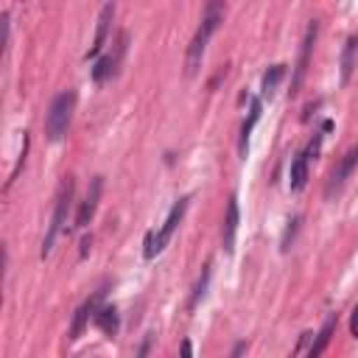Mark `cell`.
I'll list each match as a JSON object with an SVG mask.
<instances>
[{
	"label": "cell",
	"instance_id": "obj_1",
	"mask_svg": "<svg viewBox=\"0 0 358 358\" xmlns=\"http://www.w3.org/2000/svg\"><path fill=\"white\" fill-rule=\"evenodd\" d=\"M221 14H224V3H210V6L204 8L201 25H199V31L193 34V42H190V48H187V76H196V70H199V64H201V56H204V50H207V42H210L213 31H215L218 22H221Z\"/></svg>",
	"mask_w": 358,
	"mask_h": 358
},
{
	"label": "cell",
	"instance_id": "obj_2",
	"mask_svg": "<svg viewBox=\"0 0 358 358\" xmlns=\"http://www.w3.org/2000/svg\"><path fill=\"white\" fill-rule=\"evenodd\" d=\"M73 109H76V92L73 90H64L50 101L48 115H45V137L50 143H59L67 134L70 120H73Z\"/></svg>",
	"mask_w": 358,
	"mask_h": 358
},
{
	"label": "cell",
	"instance_id": "obj_3",
	"mask_svg": "<svg viewBox=\"0 0 358 358\" xmlns=\"http://www.w3.org/2000/svg\"><path fill=\"white\" fill-rule=\"evenodd\" d=\"M187 196H182V199H176L173 201V207H171V213H168V218L162 221V227L159 229H154V232H148L145 235V249H143V255H145V260H151V257H157L165 246H168V241H171V235L176 232V227H179V221L185 218V210H187Z\"/></svg>",
	"mask_w": 358,
	"mask_h": 358
},
{
	"label": "cell",
	"instance_id": "obj_4",
	"mask_svg": "<svg viewBox=\"0 0 358 358\" xmlns=\"http://www.w3.org/2000/svg\"><path fill=\"white\" fill-rule=\"evenodd\" d=\"M70 199H73V176H64L62 185H59V193H56V207H53V218H50V227L45 232V241H42V257L50 255L53 249V241L56 235L62 232L64 227V218H67V210H70Z\"/></svg>",
	"mask_w": 358,
	"mask_h": 358
},
{
	"label": "cell",
	"instance_id": "obj_5",
	"mask_svg": "<svg viewBox=\"0 0 358 358\" xmlns=\"http://www.w3.org/2000/svg\"><path fill=\"white\" fill-rule=\"evenodd\" d=\"M316 34H319V22L316 20H310V25H308V31H305V39H302V50H299V62H296V67H294V78H291V98L299 92V87H302V81H305V73H308V62H310V53H313V45H316Z\"/></svg>",
	"mask_w": 358,
	"mask_h": 358
},
{
	"label": "cell",
	"instance_id": "obj_6",
	"mask_svg": "<svg viewBox=\"0 0 358 358\" xmlns=\"http://www.w3.org/2000/svg\"><path fill=\"white\" fill-rule=\"evenodd\" d=\"M355 165H358V145H352V148L338 159V165L330 171V179H327V185H324V199H333V196L344 187V182H347V176L355 171Z\"/></svg>",
	"mask_w": 358,
	"mask_h": 358
},
{
	"label": "cell",
	"instance_id": "obj_7",
	"mask_svg": "<svg viewBox=\"0 0 358 358\" xmlns=\"http://www.w3.org/2000/svg\"><path fill=\"white\" fill-rule=\"evenodd\" d=\"M126 39H129V36L120 34L115 53H106V56H101V59L95 62V67H92V81H95V84H103L106 78H112V76L117 73V62H120V56H123V50H126Z\"/></svg>",
	"mask_w": 358,
	"mask_h": 358
},
{
	"label": "cell",
	"instance_id": "obj_8",
	"mask_svg": "<svg viewBox=\"0 0 358 358\" xmlns=\"http://www.w3.org/2000/svg\"><path fill=\"white\" fill-rule=\"evenodd\" d=\"M238 221H241V210H238V196L232 193L227 201V213H224V227H221V243L224 252L232 255L235 249V235H238Z\"/></svg>",
	"mask_w": 358,
	"mask_h": 358
},
{
	"label": "cell",
	"instance_id": "obj_9",
	"mask_svg": "<svg viewBox=\"0 0 358 358\" xmlns=\"http://www.w3.org/2000/svg\"><path fill=\"white\" fill-rule=\"evenodd\" d=\"M101 187H103V176H95L92 185H90V190H87V196H84V201H81V207H78V215H76V224L78 227H87L92 221L95 207H98V199H101Z\"/></svg>",
	"mask_w": 358,
	"mask_h": 358
},
{
	"label": "cell",
	"instance_id": "obj_10",
	"mask_svg": "<svg viewBox=\"0 0 358 358\" xmlns=\"http://www.w3.org/2000/svg\"><path fill=\"white\" fill-rule=\"evenodd\" d=\"M101 296H103V291H95L78 310H76V319H73V327H70V338L76 341L78 336H81V330L87 327V322H90V316H95L98 313V308H101Z\"/></svg>",
	"mask_w": 358,
	"mask_h": 358
},
{
	"label": "cell",
	"instance_id": "obj_11",
	"mask_svg": "<svg viewBox=\"0 0 358 358\" xmlns=\"http://www.w3.org/2000/svg\"><path fill=\"white\" fill-rule=\"evenodd\" d=\"M112 17H115V6H112V3H106V6L101 8V14H98V31H95V39H92L90 50H87V59L101 53L103 42H106V34H109V22H112Z\"/></svg>",
	"mask_w": 358,
	"mask_h": 358
},
{
	"label": "cell",
	"instance_id": "obj_12",
	"mask_svg": "<svg viewBox=\"0 0 358 358\" xmlns=\"http://www.w3.org/2000/svg\"><path fill=\"white\" fill-rule=\"evenodd\" d=\"M355 59H358V34H350L347 42H344V50H341V81L344 84L352 78Z\"/></svg>",
	"mask_w": 358,
	"mask_h": 358
},
{
	"label": "cell",
	"instance_id": "obj_13",
	"mask_svg": "<svg viewBox=\"0 0 358 358\" xmlns=\"http://www.w3.org/2000/svg\"><path fill=\"white\" fill-rule=\"evenodd\" d=\"M257 120H260V98H252V103H249V117L243 120V126H241V140H238L241 157H246V151H249V134H252V129H255Z\"/></svg>",
	"mask_w": 358,
	"mask_h": 358
},
{
	"label": "cell",
	"instance_id": "obj_14",
	"mask_svg": "<svg viewBox=\"0 0 358 358\" xmlns=\"http://www.w3.org/2000/svg\"><path fill=\"white\" fill-rule=\"evenodd\" d=\"M333 330H336V313H330V316L324 319V324H322V330L316 333V338H313V344H310V350H308V355H305V358H322L324 347L330 344Z\"/></svg>",
	"mask_w": 358,
	"mask_h": 358
},
{
	"label": "cell",
	"instance_id": "obj_15",
	"mask_svg": "<svg viewBox=\"0 0 358 358\" xmlns=\"http://www.w3.org/2000/svg\"><path fill=\"white\" fill-rule=\"evenodd\" d=\"M92 322H95V327H101L106 336H115V333H117V324H120L117 308H115V305H101L98 313L92 316Z\"/></svg>",
	"mask_w": 358,
	"mask_h": 358
},
{
	"label": "cell",
	"instance_id": "obj_16",
	"mask_svg": "<svg viewBox=\"0 0 358 358\" xmlns=\"http://www.w3.org/2000/svg\"><path fill=\"white\" fill-rule=\"evenodd\" d=\"M288 182H291V190L305 187V182H308V157H305V151L291 159V179Z\"/></svg>",
	"mask_w": 358,
	"mask_h": 358
},
{
	"label": "cell",
	"instance_id": "obj_17",
	"mask_svg": "<svg viewBox=\"0 0 358 358\" xmlns=\"http://www.w3.org/2000/svg\"><path fill=\"white\" fill-rule=\"evenodd\" d=\"M282 76H285V64H271V67L263 73V81H260V95H263V98H271Z\"/></svg>",
	"mask_w": 358,
	"mask_h": 358
},
{
	"label": "cell",
	"instance_id": "obj_18",
	"mask_svg": "<svg viewBox=\"0 0 358 358\" xmlns=\"http://www.w3.org/2000/svg\"><path fill=\"white\" fill-rule=\"evenodd\" d=\"M207 282H210V263L201 268V277H199V282H196V288H193V296H190V308L199 305V299H201L204 291H207Z\"/></svg>",
	"mask_w": 358,
	"mask_h": 358
},
{
	"label": "cell",
	"instance_id": "obj_19",
	"mask_svg": "<svg viewBox=\"0 0 358 358\" xmlns=\"http://www.w3.org/2000/svg\"><path fill=\"white\" fill-rule=\"evenodd\" d=\"M296 227H299V215L288 218V227H285V235H282V252L291 246V241H294V235H296Z\"/></svg>",
	"mask_w": 358,
	"mask_h": 358
},
{
	"label": "cell",
	"instance_id": "obj_20",
	"mask_svg": "<svg viewBox=\"0 0 358 358\" xmlns=\"http://www.w3.org/2000/svg\"><path fill=\"white\" fill-rule=\"evenodd\" d=\"M322 137H324V134H313V140L308 143V151H305L308 159H316V157H319V151H322Z\"/></svg>",
	"mask_w": 358,
	"mask_h": 358
},
{
	"label": "cell",
	"instance_id": "obj_21",
	"mask_svg": "<svg viewBox=\"0 0 358 358\" xmlns=\"http://www.w3.org/2000/svg\"><path fill=\"white\" fill-rule=\"evenodd\" d=\"M179 358H193V344H190V338H182V347H179Z\"/></svg>",
	"mask_w": 358,
	"mask_h": 358
},
{
	"label": "cell",
	"instance_id": "obj_22",
	"mask_svg": "<svg viewBox=\"0 0 358 358\" xmlns=\"http://www.w3.org/2000/svg\"><path fill=\"white\" fill-rule=\"evenodd\" d=\"M148 352H151V336H145V338H143V344H140V350H137V355H134V358H148Z\"/></svg>",
	"mask_w": 358,
	"mask_h": 358
},
{
	"label": "cell",
	"instance_id": "obj_23",
	"mask_svg": "<svg viewBox=\"0 0 358 358\" xmlns=\"http://www.w3.org/2000/svg\"><path fill=\"white\" fill-rule=\"evenodd\" d=\"M350 333L358 338V305L352 308V316H350Z\"/></svg>",
	"mask_w": 358,
	"mask_h": 358
},
{
	"label": "cell",
	"instance_id": "obj_24",
	"mask_svg": "<svg viewBox=\"0 0 358 358\" xmlns=\"http://www.w3.org/2000/svg\"><path fill=\"white\" fill-rule=\"evenodd\" d=\"M246 347H249V344H246V341H238V344H235V347H232V352H229V358H241V355H243V352H246Z\"/></svg>",
	"mask_w": 358,
	"mask_h": 358
},
{
	"label": "cell",
	"instance_id": "obj_25",
	"mask_svg": "<svg viewBox=\"0 0 358 358\" xmlns=\"http://www.w3.org/2000/svg\"><path fill=\"white\" fill-rule=\"evenodd\" d=\"M87 252H90V238H84V241H81V257H84Z\"/></svg>",
	"mask_w": 358,
	"mask_h": 358
}]
</instances>
